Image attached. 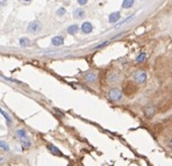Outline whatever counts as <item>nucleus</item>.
Here are the masks:
<instances>
[{"label":"nucleus","mask_w":172,"mask_h":166,"mask_svg":"<svg viewBox=\"0 0 172 166\" xmlns=\"http://www.w3.org/2000/svg\"><path fill=\"white\" fill-rule=\"evenodd\" d=\"M42 28H43V26H42V23H41L39 20L32 21V22H29L28 26H27V30H28V33H30V34H40V33L42 32Z\"/></svg>","instance_id":"1"},{"label":"nucleus","mask_w":172,"mask_h":166,"mask_svg":"<svg viewBox=\"0 0 172 166\" xmlns=\"http://www.w3.org/2000/svg\"><path fill=\"white\" fill-rule=\"evenodd\" d=\"M147 79H148V74H147L145 71L140 70V71H136L133 74V80L136 82V84H138V85H143L144 82L147 81Z\"/></svg>","instance_id":"2"},{"label":"nucleus","mask_w":172,"mask_h":166,"mask_svg":"<svg viewBox=\"0 0 172 166\" xmlns=\"http://www.w3.org/2000/svg\"><path fill=\"white\" fill-rule=\"evenodd\" d=\"M108 99L113 102H118L122 99V91L119 88H112L108 92Z\"/></svg>","instance_id":"3"},{"label":"nucleus","mask_w":172,"mask_h":166,"mask_svg":"<svg viewBox=\"0 0 172 166\" xmlns=\"http://www.w3.org/2000/svg\"><path fill=\"white\" fill-rule=\"evenodd\" d=\"M84 79L87 81V82H96L97 81V79H98V74H97V72H94V71H89V72H86L85 74H84Z\"/></svg>","instance_id":"4"},{"label":"nucleus","mask_w":172,"mask_h":166,"mask_svg":"<svg viewBox=\"0 0 172 166\" xmlns=\"http://www.w3.org/2000/svg\"><path fill=\"white\" fill-rule=\"evenodd\" d=\"M80 30H81L83 34H91V33L93 32V25H92L91 22H89V21H85V22L81 25Z\"/></svg>","instance_id":"5"},{"label":"nucleus","mask_w":172,"mask_h":166,"mask_svg":"<svg viewBox=\"0 0 172 166\" xmlns=\"http://www.w3.org/2000/svg\"><path fill=\"white\" fill-rule=\"evenodd\" d=\"M120 19H121V13L119 11L118 12H113V13H111L108 15V22L109 23H116V22L120 21Z\"/></svg>","instance_id":"6"},{"label":"nucleus","mask_w":172,"mask_h":166,"mask_svg":"<svg viewBox=\"0 0 172 166\" xmlns=\"http://www.w3.org/2000/svg\"><path fill=\"white\" fill-rule=\"evenodd\" d=\"M156 113V108L152 106V105H149L144 108V115L148 117V119H151Z\"/></svg>","instance_id":"7"},{"label":"nucleus","mask_w":172,"mask_h":166,"mask_svg":"<svg viewBox=\"0 0 172 166\" xmlns=\"http://www.w3.org/2000/svg\"><path fill=\"white\" fill-rule=\"evenodd\" d=\"M64 44V37L63 36H55L51 40V45L52 47H61Z\"/></svg>","instance_id":"8"},{"label":"nucleus","mask_w":172,"mask_h":166,"mask_svg":"<svg viewBox=\"0 0 172 166\" xmlns=\"http://www.w3.org/2000/svg\"><path fill=\"white\" fill-rule=\"evenodd\" d=\"M85 15H86V13H85V11H84L83 8H76V10L73 11V18H74V19L81 20V19L85 18Z\"/></svg>","instance_id":"9"},{"label":"nucleus","mask_w":172,"mask_h":166,"mask_svg":"<svg viewBox=\"0 0 172 166\" xmlns=\"http://www.w3.org/2000/svg\"><path fill=\"white\" fill-rule=\"evenodd\" d=\"M47 147H48V150H49L52 154H55V156H59V157H62V156H63L62 151H61L57 146H55V145H52V144H48V145H47Z\"/></svg>","instance_id":"10"},{"label":"nucleus","mask_w":172,"mask_h":166,"mask_svg":"<svg viewBox=\"0 0 172 166\" xmlns=\"http://www.w3.org/2000/svg\"><path fill=\"white\" fill-rule=\"evenodd\" d=\"M66 32H67V34H70V35H76V34L79 32V26H78V25H71V26L67 27Z\"/></svg>","instance_id":"11"},{"label":"nucleus","mask_w":172,"mask_h":166,"mask_svg":"<svg viewBox=\"0 0 172 166\" xmlns=\"http://www.w3.org/2000/svg\"><path fill=\"white\" fill-rule=\"evenodd\" d=\"M134 4H135V0H123L121 7L123 10H129V8H131L134 6Z\"/></svg>","instance_id":"12"},{"label":"nucleus","mask_w":172,"mask_h":166,"mask_svg":"<svg viewBox=\"0 0 172 166\" xmlns=\"http://www.w3.org/2000/svg\"><path fill=\"white\" fill-rule=\"evenodd\" d=\"M20 143H21V145H22V147H23L25 150H27V149H29V147L32 146V142H30V139H29L28 137L20 139Z\"/></svg>","instance_id":"13"},{"label":"nucleus","mask_w":172,"mask_h":166,"mask_svg":"<svg viewBox=\"0 0 172 166\" xmlns=\"http://www.w3.org/2000/svg\"><path fill=\"white\" fill-rule=\"evenodd\" d=\"M147 58H148L147 54H144V52H141V54H138V55L136 56V58H135V62H136V63H144V62L147 60Z\"/></svg>","instance_id":"14"},{"label":"nucleus","mask_w":172,"mask_h":166,"mask_svg":"<svg viewBox=\"0 0 172 166\" xmlns=\"http://www.w3.org/2000/svg\"><path fill=\"white\" fill-rule=\"evenodd\" d=\"M19 43H20V47H22V48H27V47L30 45V40H28L27 37H21L20 41H19Z\"/></svg>","instance_id":"15"},{"label":"nucleus","mask_w":172,"mask_h":166,"mask_svg":"<svg viewBox=\"0 0 172 166\" xmlns=\"http://www.w3.org/2000/svg\"><path fill=\"white\" fill-rule=\"evenodd\" d=\"M15 134H17V136H18L20 139L28 137V135H27V131H26L25 129H18V130L15 131Z\"/></svg>","instance_id":"16"},{"label":"nucleus","mask_w":172,"mask_h":166,"mask_svg":"<svg viewBox=\"0 0 172 166\" xmlns=\"http://www.w3.org/2000/svg\"><path fill=\"white\" fill-rule=\"evenodd\" d=\"M133 18H135V15H130V16H128L126 20H123V21H119V23L118 25H115V28H118V27H121V26H123L125 23H127V22H129V21H131V19Z\"/></svg>","instance_id":"17"},{"label":"nucleus","mask_w":172,"mask_h":166,"mask_svg":"<svg viewBox=\"0 0 172 166\" xmlns=\"http://www.w3.org/2000/svg\"><path fill=\"white\" fill-rule=\"evenodd\" d=\"M0 113H1V114L4 115V117H5V119H6V121H7V123L11 126V124H12V119L10 117V115H8V114H7L4 109H1V108H0Z\"/></svg>","instance_id":"18"},{"label":"nucleus","mask_w":172,"mask_h":166,"mask_svg":"<svg viewBox=\"0 0 172 166\" xmlns=\"http://www.w3.org/2000/svg\"><path fill=\"white\" fill-rule=\"evenodd\" d=\"M0 149L4 151H10V145L4 141H0Z\"/></svg>","instance_id":"19"},{"label":"nucleus","mask_w":172,"mask_h":166,"mask_svg":"<svg viewBox=\"0 0 172 166\" xmlns=\"http://www.w3.org/2000/svg\"><path fill=\"white\" fill-rule=\"evenodd\" d=\"M65 13H66V10H65L64 7H61V8L57 10L56 15H57V16H63V15H65Z\"/></svg>","instance_id":"20"},{"label":"nucleus","mask_w":172,"mask_h":166,"mask_svg":"<svg viewBox=\"0 0 172 166\" xmlns=\"http://www.w3.org/2000/svg\"><path fill=\"white\" fill-rule=\"evenodd\" d=\"M108 80H109L111 82H114L115 80H118V73H112V74H109Z\"/></svg>","instance_id":"21"},{"label":"nucleus","mask_w":172,"mask_h":166,"mask_svg":"<svg viewBox=\"0 0 172 166\" xmlns=\"http://www.w3.org/2000/svg\"><path fill=\"white\" fill-rule=\"evenodd\" d=\"M108 43H109L108 41H105V42H103L101 44H98V45H96V47H94L93 49H100V48H103V47H105V45H107Z\"/></svg>","instance_id":"22"},{"label":"nucleus","mask_w":172,"mask_h":166,"mask_svg":"<svg viewBox=\"0 0 172 166\" xmlns=\"http://www.w3.org/2000/svg\"><path fill=\"white\" fill-rule=\"evenodd\" d=\"M87 1H89V0H77L78 5H80V6H84V5H86V4H87Z\"/></svg>","instance_id":"23"},{"label":"nucleus","mask_w":172,"mask_h":166,"mask_svg":"<svg viewBox=\"0 0 172 166\" xmlns=\"http://www.w3.org/2000/svg\"><path fill=\"white\" fill-rule=\"evenodd\" d=\"M169 146L172 149V138H171V139H170V142H169Z\"/></svg>","instance_id":"24"},{"label":"nucleus","mask_w":172,"mask_h":166,"mask_svg":"<svg viewBox=\"0 0 172 166\" xmlns=\"http://www.w3.org/2000/svg\"><path fill=\"white\" fill-rule=\"evenodd\" d=\"M23 1H25V3H30L32 0H23Z\"/></svg>","instance_id":"25"},{"label":"nucleus","mask_w":172,"mask_h":166,"mask_svg":"<svg viewBox=\"0 0 172 166\" xmlns=\"http://www.w3.org/2000/svg\"><path fill=\"white\" fill-rule=\"evenodd\" d=\"M3 160H4V158H3V157H1V156H0V163H1V161H3Z\"/></svg>","instance_id":"26"},{"label":"nucleus","mask_w":172,"mask_h":166,"mask_svg":"<svg viewBox=\"0 0 172 166\" xmlns=\"http://www.w3.org/2000/svg\"><path fill=\"white\" fill-rule=\"evenodd\" d=\"M0 75H3V73H1V72H0Z\"/></svg>","instance_id":"27"}]
</instances>
